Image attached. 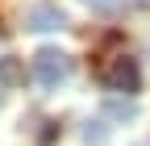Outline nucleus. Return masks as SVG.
Segmentation results:
<instances>
[{"label": "nucleus", "mask_w": 150, "mask_h": 146, "mask_svg": "<svg viewBox=\"0 0 150 146\" xmlns=\"http://www.w3.org/2000/svg\"><path fill=\"white\" fill-rule=\"evenodd\" d=\"M83 4H88L92 13H117V9L125 4V0H83Z\"/></svg>", "instance_id": "nucleus-7"}, {"label": "nucleus", "mask_w": 150, "mask_h": 146, "mask_svg": "<svg viewBox=\"0 0 150 146\" xmlns=\"http://www.w3.org/2000/svg\"><path fill=\"white\" fill-rule=\"evenodd\" d=\"M0 79H4V84H17V79H21V67H17L13 59H0Z\"/></svg>", "instance_id": "nucleus-6"}, {"label": "nucleus", "mask_w": 150, "mask_h": 146, "mask_svg": "<svg viewBox=\"0 0 150 146\" xmlns=\"http://www.w3.org/2000/svg\"><path fill=\"white\" fill-rule=\"evenodd\" d=\"M83 142H88V146H104V142H108L104 121H88V125H83Z\"/></svg>", "instance_id": "nucleus-5"}, {"label": "nucleus", "mask_w": 150, "mask_h": 146, "mask_svg": "<svg viewBox=\"0 0 150 146\" xmlns=\"http://www.w3.org/2000/svg\"><path fill=\"white\" fill-rule=\"evenodd\" d=\"M71 54L67 50H59V46H42L33 54V79L42 84V88H59L67 75H71Z\"/></svg>", "instance_id": "nucleus-1"}, {"label": "nucleus", "mask_w": 150, "mask_h": 146, "mask_svg": "<svg viewBox=\"0 0 150 146\" xmlns=\"http://www.w3.org/2000/svg\"><path fill=\"white\" fill-rule=\"evenodd\" d=\"M104 117H121V121L125 117H138V104L134 100H108L104 104Z\"/></svg>", "instance_id": "nucleus-4"}, {"label": "nucleus", "mask_w": 150, "mask_h": 146, "mask_svg": "<svg viewBox=\"0 0 150 146\" xmlns=\"http://www.w3.org/2000/svg\"><path fill=\"white\" fill-rule=\"evenodd\" d=\"M104 84L112 88V92H125V96H134L138 88H142V71H138V63H134V59H125V54H121V59L108 67Z\"/></svg>", "instance_id": "nucleus-2"}, {"label": "nucleus", "mask_w": 150, "mask_h": 146, "mask_svg": "<svg viewBox=\"0 0 150 146\" xmlns=\"http://www.w3.org/2000/svg\"><path fill=\"white\" fill-rule=\"evenodd\" d=\"M138 4H150V0H138Z\"/></svg>", "instance_id": "nucleus-8"}, {"label": "nucleus", "mask_w": 150, "mask_h": 146, "mask_svg": "<svg viewBox=\"0 0 150 146\" xmlns=\"http://www.w3.org/2000/svg\"><path fill=\"white\" fill-rule=\"evenodd\" d=\"M25 29H38V33H46V29H67V13L59 4H33L25 13Z\"/></svg>", "instance_id": "nucleus-3"}]
</instances>
